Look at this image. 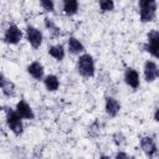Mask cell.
Instances as JSON below:
<instances>
[{
  "instance_id": "obj_1",
  "label": "cell",
  "mask_w": 159,
  "mask_h": 159,
  "mask_svg": "<svg viewBox=\"0 0 159 159\" xmlns=\"http://www.w3.org/2000/svg\"><path fill=\"white\" fill-rule=\"evenodd\" d=\"M139 19L142 22H152L157 17L158 2L155 0H140L138 2Z\"/></svg>"
},
{
  "instance_id": "obj_2",
  "label": "cell",
  "mask_w": 159,
  "mask_h": 159,
  "mask_svg": "<svg viewBox=\"0 0 159 159\" xmlns=\"http://www.w3.org/2000/svg\"><path fill=\"white\" fill-rule=\"evenodd\" d=\"M77 71L82 77L91 78L94 76L96 72V66H94V60L89 53H82L78 56L77 60Z\"/></svg>"
},
{
  "instance_id": "obj_3",
  "label": "cell",
  "mask_w": 159,
  "mask_h": 159,
  "mask_svg": "<svg viewBox=\"0 0 159 159\" xmlns=\"http://www.w3.org/2000/svg\"><path fill=\"white\" fill-rule=\"evenodd\" d=\"M5 118H6V124L9 129L15 134V135H21L24 132V124L21 117L16 113L15 109L6 108L5 109Z\"/></svg>"
},
{
  "instance_id": "obj_4",
  "label": "cell",
  "mask_w": 159,
  "mask_h": 159,
  "mask_svg": "<svg viewBox=\"0 0 159 159\" xmlns=\"http://www.w3.org/2000/svg\"><path fill=\"white\" fill-rule=\"evenodd\" d=\"M144 51H147L149 55H152L154 58H158L159 53V32L157 30H150L147 35V42L143 46Z\"/></svg>"
},
{
  "instance_id": "obj_5",
  "label": "cell",
  "mask_w": 159,
  "mask_h": 159,
  "mask_svg": "<svg viewBox=\"0 0 159 159\" xmlns=\"http://www.w3.org/2000/svg\"><path fill=\"white\" fill-rule=\"evenodd\" d=\"M22 36H24V34L20 30V27L17 25H15V24H10L6 27V30L4 31L2 40L9 45H16V43H19L21 41Z\"/></svg>"
},
{
  "instance_id": "obj_6",
  "label": "cell",
  "mask_w": 159,
  "mask_h": 159,
  "mask_svg": "<svg viewBox=\"0 0 159 159\" xmlns=\"http://www.w3.org/2000/svg\"><path fill=\"white\" fill-rule=\"evenodd\" d=\"M140 148L148 159H154L158 154V147L154 137L145 135L140 138Z\"/></svg>"
},
{
  "instance_id": "obj_7",
  "label": "cell",
  "mask_w": 159,
  "mask_h": 159,
  "mask_svg": "<svg viewBox=\"0 0 159 159\" xmlns=\"http://www.w3.org/2000/svg\"><path fill=\"white\" fill-rule=\"evenodd\" d=\"M25 36H26V40L27 42L31 45V47L34 48H39L41 45H42V40H43V35L42 32L35 27V26H27L26 30H25Z\"/></svg>"
},
{
  "instance_id": "obj_8",
  "label": "cell",
  "mask_w": 159,
  "mask_h": 159,
  "mask_svg": "<svg viewBox=\"0 0 159 159\" xmlns=\"http://www.w3.org/2000/svg\"><path fill=\"white\" fill-rule=\"evenodd\" d=\"M143 73H144V80L147 82L149 83L154 82L159 76V68L157 62L153 60H147L143 66Z\"/></svg>"
},
{
  "instance_id": "obj_9",
  "label": "cell",
  "mask_w": 159,
  "mask_h": 159,
  "mask_svg": "<svg viewBox=\"0 0 159 159\" xmlns=\"http://www.w3.org/2000/svg\"><path fill=\"white\" fill-rule=\"evenodd\" d=\"M15 111H16V113L21 117V119L32 120V119L35 118L34 109H32V108H31V106H30L26 101H24V99H20V101L16 103Z\"/></svg>"
},
{
  "instance_id": "obj_10",
  "label": "cell",
  "mask_w": 159,
  "mask_h": 159,
  "mask_svg": "<svg viewBox=\"0 0 159 159\" xmlns=\"http://www.w3.org/2000/svg\"><path fill=\"white\" fill-rule=\"evenodd\" d=\"M124 82L133 89H137L140 86V77L139 72L132 67H128L124 71Z\"/></svg>"
},
{
  "instance_id": "obj_11",
  "label": "cell",
  "mask_w": 159,
  "mask_h": 159,
  "mask_svg": "<svg viewBox=\"0 0 159 159\" xmlns=\"http://www.w3.org/2000/svg\"><path fill=\"white\" fill-rule=\"evenodd\" d=\"M27 73L36 81H42L45 77V68L42 66L41 62L39 61H32L29 66H27Z\"/></svg>"
},
{
  "instance_id": "obj_12",
  "label": "cell",
  "mask_w": 159,
  "mask_h": 159,
  "mask_svg": "<svg viewBox=\"0 0 159 159\" xmlns=\"http://www.w3.org/2000/svg\"><path fill=\"white\" fill-rule=\"evenodd\" d=\"M104 109L109 117H112V118L117 117L118 113L120 112V103L114 97H107L106 102H104Z\"/></svg>"
},
{
  "instance_id": "obj_13",
  "label": "cell",
  "mask_w": 159,
  "mask_h": 159,
  "mask_svg": "<svg viewBox=\"0 0 159 159\" xmlns=\"http://www.w3.org/2000/svg\"><path fill=\"white\" fill-rule=\"evenodd\" d=\"M67 48H68V52L72 53V55H82L84 53V46L83 43L77 39V37H70L68 41H67Z\"/></svg>"
},
{
  "instance_id": "obj_14",
  "label": "cell",
  "mask_w": 159,
  "mask_h": 159,
  "mask_svg": "<svg viewBox=\"0 0 159 159\" xmlns=\"http://www.w3.org/2000/svg\"><path fill=\"white\" fill-rule=\"evenodd\" d=\"M43 86L48 92H55L60 87V80L56 75H47L43 77Z\"/></svg>"
},
{
  "instance_id": "obj_15",
  "label": "cell",
  "mask_w": 159,
  "mask_h": 159,
  "mask_svg": "<svg viewBox=\"0 0 159 159\" xmlns=\"http://www.w3.org/2000/svg\"><path fill=\"white\" fill-rule=\"evenodd\" d=\"M78 7L80 4L76 0H65L62 2V11L67 15V16H73L78 12Z\"/></svg>"
},
{
  "instance_id": "obj_16",
  "label": "cell",
  "mask_w": 159,
  "mask_h": 159,
  "mask_svg": "<svg viewBox=\"0 0 159 159\" xmlns=\"http://www.w3.org/2000/svg\"><path fill=\"white\" fill-rule=\"evenodd\" d=\"M48 55L51 57H53L56 61H62L66 56V50L62 45L57 43V45H52L48 47Z\"/></svg>"
},
{
  "instance_id": "obj_17",
  "label": "cell",
  "mask_w": 159,
  "mask_h": 159,
  "mask_svg": "<svg viewBox=\"0 0 159 159\" xmlns=\"http://www.w3.org/2000/svg\"><path fill=\"white\" fill-rule=\"evenodd\" d=\"M45 27L48 30V32L51 34V36H53V37H57V36H60L61 35V29L53 22V20L52 19H50V17H45Z\"/></svg>"
},
{
  "instance_id": "obj_18",
  "label": "cell",
  "mask_w": 159,
  "mask_h": 159,
  "mask_svg": "<svg viewBox=\"0 0 159 159\" xmlns=\"http://www.w3.org/2000/svg\"><path fill=\"white\" fill-rule=\"evenodd\" d=\"M1 92H2V94L5 96V97H7V98H11V97H14L15 94H16V87H15V84L11 82V81H6V83L4 84V87L1 88Z\"/></svg>"
},
{
  "instance_id": "obj_19",
  "label": "cell",
  "mask_w": 159,
  "mask_h": 159,
  "mask_svg": "<svg viewBox=\"0 0 159 159\" xmlns=\"http://www.w3.org/2000/svg\"><path fill=\"white\" fill-rule=\"evenodd\" d=\"M99 9L102 12L112 11L114 9V2L112 0H102V1H99Z\"/></svg>"
},
{
  "instance_id": "obj_20",
  "label": "cell",
  "mask_w": 159,
  "mask_h": 159,
  "mask_svg": "<svg viewBox=\"0 0 159 159\" xmlns=\"http://www.w3.org/2000/svg\"><path fill=\"white\" fill-rule=\"evenodd\" d=\"M40 5H41V7H42L45 11H47V12H53V11H55V2L51 1V0H42V1L40 2Z\"/></svg>"
},
{
  "instance_id": "obj_21",
  "label": "cell",
  "mask_w": 159,
  "mask_h": 159,
  "mask_svg": "<svg viewBox=\"0 0 159 159\" xmlns=\"http://www.w3.org/2000/svg\"><path fill=\"white\" fill-rule=\"evenodd\" d=\"M113 140H114V143H116L118 147H120V145L125 142V138L122 135V133H114V135H113Z\"/></svg>"
},
{
  "instance_id": "obj_22",
  "label": "cell",
  "mask_w": 159,
  "mask_h": 159,
  "mask_svg": "<svg viewBox=\"0 0 159 159\" xmlns=\"http://www.w3.org/2000/svg\"><path fill=\"white\" fill-rule=\"evenodd\" d=\"M114 159H134V158L130 157L129 154H127L125 152L120 150V152H118V153L116 154V158H114Z\"/></svg>"
},
{
  "instance_id": "obj_23",
  "label": "cell",
  "mask_w": 159,
  "mask_h": 159,
  "mask_svg": "<svg viewBox=\"0 0 159 159\" xmlns=\"http://www.w3.org/2000/svg\"><path fill=\"white\" fill-rule=\"evenodd\" d=\"M6 81H7V80H6V77L0 72V89L4 87V84L6 83Z\"/></svg>"
},
{
  "instance_id": "obj_24",
  "label": "cell",
  "mask_w": 159,
  "mask_h": 159,
  "mask_svg": "<svg viewBox=\"0 0 159 159\" xmlns=\"http://www.w3.org/2000/svg\"><path fill=\"white\" fill-rule=\"evenodd\" d=\"M154 120H155V122L159 120V119H158V107L154 109Z\"/></svg>"
},
{
  "instance_id": "obj_25",
  "label": "cell",
  "mask_w": 159,
  "mask_h": 159,
  "mask_svg": "<svg viewBox=\"0 0 159 159\" xmlns=\"http://www.w3.org/2000/svg\"><path fill=\"white\" fill-rule=\"evenodd\" d=\"M98 159H112L111 157H108V155H101Z\"/></svg>"
}]
</instances>
